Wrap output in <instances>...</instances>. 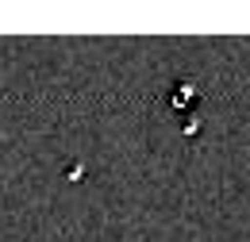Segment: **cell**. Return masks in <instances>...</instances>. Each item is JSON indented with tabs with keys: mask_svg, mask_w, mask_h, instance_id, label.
Wrapping results in <instances>:
<instances>
[{
	"mask_svg": "<svg viewBox=\"0 0 250 242\" xmlns=\"http://www.w3.org/2000/svg\"><path fill=\"white\" fill-rule=\"evenodd\" d=\"M188 100H192V85H188V81H177V89L169 92V104H173V108H185Z\"/></svg>",
	"mask_w": 250,
	"mask_h": 242,
	"instance_id": "cell-1",
	"label": "cell"
},
{
	"mask_svg": "<svg viewBox=\"0 0 250 242\" xmlns=\"http://www.w3.org/2000/svg\"><path fill=\"white\" fill-rule=\"evenodd\" d=\"M85 177V165H69V181H81Z\"/></svg>",
	"mask_w": 250,
	"mask_h": 242,
	"instance_id": "cell-2",
	"label": "cell"
}]
</instances>
